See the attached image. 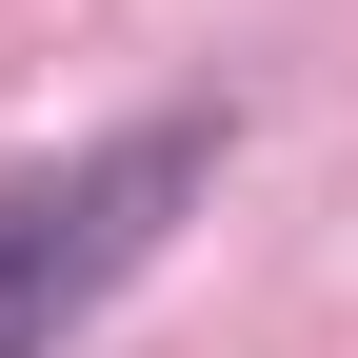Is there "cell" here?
<instances>
[{
  "mask_svg": "<svg viewBox=\"0 0 358 358\" xmlns=\"http://www.w3.org/2000/svg\"><path fill=\"white\" fill-rule=\"evenodd\" d=\"M199 199H219V120H120L80 159H20L0 179V358H60Z\"/></svg>",
  "mask_w": 358,
  "mask_h": 358,
  "instance_id": "obj_1",
  "label": "cell"
}]
</instances>
